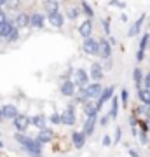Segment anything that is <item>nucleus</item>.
Instances as JSON below:
<instances>
[{"label":"nucleus","instance_id":"nucleus-1","mask_svg":"<svg viewBox=\"0 0 150 157\" xmlns=\"http://www.w3.org/2000/svg\"><path fill=\"white\" fill-rule=\"evenodd\" d=\"M14 138H16L17 143H21V145L26 148V152H30L33 157H40V154H42V145H40L37 140H33V138H28V136L21 135V133H17Z\"/></svg>","mask_w":150,"mask_h":157},{"label":"nucleus","instance_id":"nucleus-2","mask_svg":"<svg viewBox=\"0 0 150 157\" xmlns=\"http://www.w3.org/2000/svg\"><path fill=\"white\" fill-rule=\"evenodd\" d=\"M84 93H86L87 100H98L101 96V93H103V89H101L100 82H93V84H87L84 87Z\"/></svg>","mask_w":150,"mask_h":157},{"label":"nucleus","instance_id":"nucleus-3","mask_svg":"<svg viewBox=\"0 0 150 157\" xmlns=\"http://www.w3.org/2000/svg\"><path fill=\"white\" fill-rule=\"evenodd\" d=\"M87 82H89V73L86 72V70H82V68H79L77 72H75V78H73V84H75V87L84 89V87L87 86Z\"/></svg>","mask_w":150,"mask_h":157},{"label":"nucleus","instance_id":"nucleus-4","mask_svg":"<svg viewBox=\"0 0 150 157\" xmlns=\"http://www.w3.org/2000/svg\"><path fill=\"white\" fill-rule=\"evenodd\" d=\"M113 91H115V87H113V86H110V87L103 89L101 96L98 98V101H96V108H98V112L101 110V107L105 105L106 101H112V98H113Z\"/></svg>","mask_w":150,"mask_h":157},{"label":"nucleus","instance_id":"nucleus-5","mask_svg":"<svg viewBox=\"0 0 150 157\" xmlns=\"http://www.w3.org/2000/svg\"><path fill=\"white\" fill-rule=\"evenodd\" d=\"M28 126H30V117L28 115H23V113H19L16 119H14V128H16L17 133H25L28 129Z\"/></svg>","mask_w":150,"mask_h":157},{"label":"nucleus","instance_id":"nucleus-6","mask_svg":"<svg viewBox=\"0 0 150 157\" xmlns=\"http://www.w3.org/2000/svg\"><path fill=\"white\" fill-rule=\"evenodd\" d=\"M82 49L86 54H89V56H94V54H98V40L96 39H86L82 44Z\"/></svg>","mask_w":150,"mask_h":157},{"label":"nucleus","instance_id":"nucleus-7","mask_svg":"<svg viewBox=\"0 0 150 157\" xmlns=\"http://www.w3.org/2000/svg\"><path fill=\"white\" fill-rule=\"evenodd\" d=\"M112 54V45L108 40H98V56L103 59H108Z\"/></svg>","mask_w":150,"mask_h":157},{"label":"nucleus","instance_id":"nucleus-8","mask_svg":"<svg viewBox=\"0 0 150 157\" xmlns=\"http://www.w3.org/2000/svg\"><path fill=\"white\" fill-rule=\"evenodd\" d=\"M75 122H77V117H75V110H73L72 107L67 108V110L61 113V124H63V126H73Z\"/></svg>","mask_w":150,"mask_h":157},{"label":"nucleus","instance_id":"nucleus-9","mask_svg":"<svg viewBox=\"0 0 150 157\" xmlns=\"http://www.w3.org/2000/svg\"><path fill=\"white\" fill-rule=\"evenodd\" d=\"M47 19H49L51 26H54V28H61L63 25H65V16L60 11L52 12V14H47Z\"/></svg>","mask_w":150,"mask_h":157},{"label":"nucleus","instance_id":"nucleus-10","mask_svg":"<svg viewBox=\"0 0 150 157\" xmlns=\"http://www.w3.org/2000/svg\"><path fill=\"white\" fill-rule=\"evenodd\" d=\"M52 138H54V133H52V129H47V128H45V129H40L35 140L39 141L40 145H44V143H49V141H52Z\"/></svg>","mask_w":150,"mask_h":157},{"label":"nucleus","instance_id":"nucleus-11","mask_svg":"<svg viewBox=\"0 0 150 157\" xmlns=\"http://www.w3.org/2000/svg\"><path fill=\"white\" fill-rule=\"evenodd\" d=\"M0 110H2V115H4V119H11V121H14V119L19 115L16 105H11V103H9V105H4Z\"/></svg>","mask_w":150,"mask_h":157},{"label":"nucleus","instance_id":"nucleus-12","mask_svg":"<svg viewBox=\"0 0 150 157\" xmlns=\"http://www.w3.org/2000/svg\"><path fill=\"white\" fill-rule=\"evenodd\" d=\"M103 75H105V73H103V67H101L100 63H93V65H91V73H89V77L93 78L94 82H100L101 78H103Z\"/></svg>","mask_w":150,"mask_h":157},{"label":"nucleus","instance_id":"nucleus-13","mask_svg":"<svg viewBox=\"0 0 150 157\" xmlns=\"http://www.w3.org/2000/svg\"><path fill=\"white\" fill-rule=\"evenodd\" d=\"M14 26H16L17 30H19V28H26V26H30V16H28L26 12H19V14L16 16Z\"/></svg>","mask_w":150,"mask_h":157},{"label":"nucleus","instance_id":"nucleus-14","mask_svg":"<svg viewBox=\"0 0 150 157\" xmlns=\"http://www.w3.org/2000/svg\"><path fill=\"white\" fill-rule=\"evenodd\" d=\"M45 23V17L44 14H40V12H33L32 16H30V26H33V28H42Z\"/></svg>","mask_w":150,"mask_h":157},{"label":"nucleus","instance_id":"nucleus-15","mask_svg":"<svg viewBox=\"0 0 150 157\" xmlns=\"http://www.w3.org/2000/svg\"><path fill=\"white\" fill-rule=\"evenodd\" d=\"M79 33L82 35V37H86V39H89L91 33H93V21H91V19L82 21V25L79 26Z\"/></svg>","mask_w":150,"mask_h":157},{"label":"nucleus","instance_id":"nucleus-16","mask_svg":"<svg viewBox=\"0 0 150 157\" xmlns=\"http://www.w3.org/2000/svg\"><path fill=\"white\" fill-rule=\"evenodd\" d=\"M60 91H61L63 96H73L75 94V84H73V80H65L61 84V87H60Z\"/></svg>","mask_w":150,"mask_h":157},{"label":"nucleus","instance_id":"nucleus-17","mask_svg":"<svg viewBox=\"0 0 150 157\" xmlns=\"http://www.w3.org/2000/svg\"><path fill=\"white\" fill-rule=\"evenodd\" d=\"M96 124H98V121H96V117H91L86 121V124H84V128H82V135L84 136H91L93 133H94V128H96Z\"/></svg>","mask_w":150,"mask_h":157},{"label":"nucleus","instance_id":"nucleus-18","mask_svg":"<svg viewBox=\"0 0 150 157\" xmlns=\"http://www.w3.org/2000/svg\"><path fill=\"white\" fill-rule=\"evenodd\" d=\"M84 113L87 115V119H91V117H96L98 115V108H96V105L94 103H91V101H86L84 103Z\"/></svg>","mask_w":150,"mask_h":157},{"label":"nucleus","instance_id":"nucleus-19","mask_svg":"<svg viewBox=\"0 0 150 157\" xmlns=\"http://www.w3.org/2000/svg\"><path fill=\"white\" fill-rule=\"evenodd\" d=\"M14 28H16V26H14V23L7 21L4 26H0V37L7 40V39H9V35L12 33V30H14Z\"/></svg>","mask_w":150,"mask_h":157},{"label":"nucleus","instance_id":"nucleus-20","mask_svg":"<svg viewBox=\"0 0 150 157\" xmlns=\"http://www.w3.org/2000/svg\"><path fill=\"white\" fill-rule=\"evenodd\" d=\"M72 141H73V145H75V148H82V147L86 145V136L82 135V131H80V133H73Z\"/></svg>","mask_w":150,"mask_h":157},{"label":"nucleus","instance_id":"nucleus-21","mask_svg":"<svg viewBox=\"0 0 150 157\" xmlns=\"http://www.w3.org/2000/svg\"><path fill=\"white\" fill-rule=\"evenodd\" d=\"M133 80H134V86H136V91H140L141 89V84H143V73H141V68H134Z\"/></svg>","mask_w":150,"mask_h":157},{"label":"nucleus","instance_id":"nucleus-22","mask_svg":"<svg viewBox=\"0 0 150 157\" xmlns=\"http://www.w3.org/2000/svg\"><path fill=\"white\" fill-rule=\"evenodd\" d=\"M138 100L141 101L143 105L150 107V89H145V87H141V89L138 91Z\"/></svg>","mask_w":150,"mask_h":157},{"label":"nucleus","instance_id":"nucleus-23","mask_svg":"<svg viewBox=\"0 0 150 157\" xmlns=\"http://www.w3.org/2000/svg\"><path fill=\"white\" fill-rule=\"evenodd\" d=\"M30 124H33L39 129H45V117L44 115H33V117H30Z\"/></svg>","mask_w":150,"mask_h":157},{"label":"nucleus","instance_id":"nucleus-24","mask_svg":"<svg viewBox=\"0 0 150 157\" xmlns=\"http://www.w3.org/2000/svg\"><path fill=\"white\" fill-rule=\"evenodd\" d=\"M143 19H145V16H141L138 19V21L134 23L133 26H131V28H129V32H128V35L129 37H136V35L140 33V30H141V23H143Z\"/></svg>","mask_w":150,"mask_h":157},{"label":"nucleus","instance_id":"nucleus-25","mask_svg":"<svg viewBox=\"0 0 150 157\" xmlns=\"http://www.w3.org/2000/svg\"><path fill=\"white\" fill-rule=\"evenodd\" d=\"M117 113H119V101H117V98H112V110L108 112V117L117 119Z\"/></svg>","mask_w":150,"mask_h":157},{"label":"nucleus","instance_id":"nucleus-26","mask_svg":"<svg viewBox=\"0 0 150 157\" xmlns=\"http://www.w3.org/2000/svg\"><path fill=\"white\" fill-rule=\"evenodd\" d=\"M44 6H45V9H47V14H52V12H58L60 4H58V2H54V0H51V2H45Z\"/></svg>","mask_w":150,"mask_h":157},{"label":"nucleus","instance_id":"nucleus-27","mask_svg":"<svg viewBox=\"0 0 150 157\" xmlns=\"http://www.w3.org/2000/svg\"><path fill=\"white\" fill-rule=\"evenodd\" d=\"M82 11H84V14H86L87 17L94 16V11H93V7L89 6V2H82Z\"/></svg>","mask_w":150,"mask_h":157},{"label":"nucleus","instance_id":"nucleus-28","mask_svg":"<svg viewBox=\"0 0 150 157\" xmlns=\"http://www.w3.org/2000/svg\"><path fill=\"white\" fill-rule=\"evenodd\" d=\"M128 100H129V93H128V89L124 87V89L121 91V103H122V107L128 105Z\"/></svg>","mask_w":150,"mask_h":157},{"label":"nucleus","instance_id":"nucleus-29","mask_svg":"<svg viewBox=\"0 0 150 157\" xmlns=\"http://www.w3.org/2000/svg\"><path fill=\"white\" fill-rule=\"evenodd\" d=\"M148 39H150L148 33H145L143 37H141V40H140V49H138V51H143V52H145V47H147V42H148Z\"/></svg>","mask_w":150,"mask_h":157},{"label":"nucleus","instance_id":"nucleus-30","mask_svg":"<svg viewBox=\"0 0 150 157\" xmlns=\"http://www.w3.org/2000/svg\"><path fill=\"white\" fill-rule=\"evenodd\" d=\"M49 121H51V124H61V113H52L49 117Z\"/></svg>","mask_w":150,"mask_h":157},{"label":"nucleus","instance_id":"nucleus-31","mask_svg":"<svg viewBox=\"0 0 150 157\" xmlns=\"http://www.w3.org/2000/svg\"><path fill=\"white\" fill-rule=\"evenodd\" d=\"M17 39H19V30L14 28V30H12V33L9 35V39H7V40H11V42H16Z\"/></svg>","mask_w":150,"mask_h":157},{"label":"nucleus","instance_id":"nucleus-32","mask_svg":"<svg viewBox=\"0 0 150 157\" xmlns=\"http://www.w3.org/2000/svg\"><path fill=\"white\" fill-rule=\"evenodd\" d=\"M112 143H113V141H112L110 135H105V136H103V145H105V147H110Z\"/></svg>","mask_w":150,"mask_h":157},{"label":"nucleus","instance_id":"nucleus-33","mask_svg":"<svg viewBox=\"0 0 150 157\" xmlns=\"http://www.w3.org/2000/svg\"><path fill=\"white\" fill-rule=\"evenodd\" d=\"M143 84H145V89H150V72L143 77Z\"/></svg>","mask_w":150,"mask_h":157},{"label":"nucleus","instance_id":"nucleus-34","mask_svg":"<svg viewBox=\"0 0 150 157\" xmlns=\"http://www.w3.org/2000/svg\"><path fill=\"white\" fill-rule=\"evenodd\" d=\"M77 16H79V9H72V11L68 12V17H70V19H75Z\"/></svg>","mask_w":150,"mask_h":157},{"label":"nucleus","instance_id":"nucleus-35","mask_svg":"<svg viewBox=\"0 0 150 157\" xmlns=\"http://www.w3.org/2000/svg\"><path fill=\"white\" fill-rule=\"evenodd\" d=\"M112 7H121V9H124L126 7V2H110Z\"/></svg>","mask_w":150,"mask_h":157},{"label":"nucleus","instance_id":"nucleus-36","mask_svg":"<svg viewBox=\"0 0 150 157\" xmlns=\"http://www.w3.org/2000/svg\"><path fill=\"white\" fill-rule=\"evenodd\" d=\"M117 143V141H121V128H117L115 129V140H113Z\"/></svg>","mask_w":150,"mask_h":157},{"label":"nucleus","instance_id":"nucleus-37","mask_svg":"<svg viewBox=\"0 0 150 157\" xmlns=\"http://www.w3.org/2000/svg\"><path fill=\"white\" fill-rule=\"evenodd\" d=\"M108 121H110V117H108V115H105V117L100 121V124H101V126H106V122H108Z\"/></svg>","mask_w":150,"mask_h":157},{"label":"nucleus","instance_id":"nucleus-38","mask_svg":"<svg viewBox=\"0 0 150 157\" xmlns=\"http://www.w3.org/2000/svg\"><path fill=\"white\" fill-rule=\"evenodd\" d=\"M103 26H105V32H106V33H110V26H108V21H106V19L103 21Z\"/></svg>","mask_w":150,"mask_h":157},{"label":"nucleus","instance_id":"nucleus-39","mask_svg":"<svg viewBox=\"0 0 150 157\" xmlns=\"http://www.w3.org/2000/svg\"><path fill=\"white\" fill-rule=\"evenodd\" d=\"M129 154H131V157H140V154H136L134 150H129Z\"/></svg>","mask_w":150,"mask_h":157},{"label":"nucleus","instance_id":"nucleus-40","mask_svg":"<svg viewBox=\"0 0 150 157\" xmlns=\"http://www.w3.org/2000/svg\"><path fill=\"white\" fill-rule=\"evenodd\" d=\"M0 121H4V115H2V110H0Z\"/></svg>","mask_w":150,"mask_h":157},{"label":"nucleus","instance_id":"nucleus-41","mask_svg":"<svg viewBox=\"0 0 150 157\" xmlns=\"http://www.w3.org/2000/svg\"><path fill=\"white\" fill-rule=\"evenodd\" d=\"M0 147H2V141H0Z\"/></svg>","mask_w":150,"mask_h":157}]
</instances>
